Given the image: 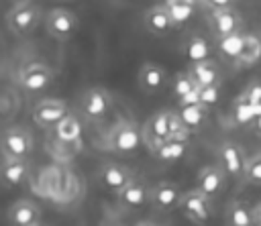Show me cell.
Masks as SVG:
<instances>
[{
  "mask_svg": "<svg viewBox=\"0 0 261 226\" xmlns=\"http://www.w3.org/2000/svg\"><path fill=\"white\" fill-rule=\"evenodd\" d=\"M12 4H18V2H29V0H10Z\"/></svg>",
  "mask_w": 261,
  "mask_h": 226,
  "instance_id": "74e56055",
  "label": "cell"
},
{
  "mask_svg": "<svg viewBox=\"0 0 261 226\" xmlns=\"http://www.w3.org/2000/svg\"><path fill=\"white\" fill-rule=\"evenodd\" d=\"M112 108V98L104 88H90L82 96V114L90 120H102Z\"/></svg>",
  "mask_w": 261,
  "mask_h": 226,
  "instance_id": "5bb4252c",
  "label": "cell"
},
{
  "mask_svg": "<svg viewBox=\"0 0 261 226\" xmlns=\"http://www.w3.org/2000/svg\"><path fill=\"white\" fill-rule=\"evenodd\" d=\"M220 100V83H214V86H204V88H198V102L202 106H206L208 110L214 108Z\"/></svg>",
  "mask_w": 261,
  "mask_h": 226,
  "instance_id": "4dcf8cb0",
  "label": "cell"
},
{
  "mask_svg": "<svg viewBox=\"0 0 261 226\" xmlns=\"http://www.w3.org/2000/svg\"><path fill=\"white\" fill-rule=\"evenodd\" d=\"M41 18L43 12L33 0L12 4V8L6 12V24L14 35H29L31 31L37 29Z\"/></svg>",
  "mask_w": 261,
  "mask_h": 226,
  "instance_id": "7a4b0ae2",
  "label": "cell"
},
{
  "mask_svg": "<svg viewBox=\"0 0 261 226\" xmlns=\"http://www.w3.org/2000/svg\"><path fill=\"white\" fill-rule=\"evenodd\" d=\"M31 175V163L29 159H12V157H2L0 163V181L8 187H18L27 183Z\"/></svg>",
  "mask_w": 261,
  "mask_h": 226,
  "instance_id": "ac0fdd59",
  "label": "cell"
},
{
  "mask_svg": "<svg viewBox=\"0 0 261 226\" xmlns=\"http://www.w3.org/2000/svg\"><path fill=\"white\" fill-rule=\"evenodd\" d=\"M67 114H71L69 106L61 98H43L33 106V120L43 130H51Z\"/></svg>",
  "mask_w": 261,
  "mask_h": 226,
  "instance_id": "8992f818",
  "label": "cell"
},
{
  "mask_svg": "<svg viewBox=\"0 0 261 226\" xmlns=\"http://www.w3.org/2000/svg\"><path fill=\"white\" fill-rule=\"evenodd\" d=\"M224 220L226 226H255V208H251L243 200H232L224 210Z\"/></svg>",
  "mask_w": 261,
  "mask_h": 226,
  "instance_id": "7402d4cb",
  "label": "cell"
},
{
  "mask_svg": "<svg viewBox=\"0 0 261 226\" xmlns=\"http://www.w3.org/2000/svg\"><path fill=\"white\" fill-rule=\"evenodd\" d=\"M41 218L43 212L33 200H16L6 212V220L10 226H41Z\"/></svg>",
  "mask_w": 261,
  "mask_h": 226,
  "instance_id": "9a60e30c",
  "label": "cell"
},
{
  "mask_svg": "<svg viewBox=\"0 0 261 226\" xmlns=\"http://www.w3.org/2000/svg\"><path fill=\"white\" fill-rule=\"evenodd\" d=\"M135 226H161V224H157V222H153V220H141V222H137Z\"/></svg>",
  "mask_w": 261,
  "mask_h": 226,
  "instance_id": "d590c367",
  "label": "cell"
},
{
  "mask_svg": "<svg viewBox=\"0 0 261 226\" xmlns=\"http://www.w3.org/2000/svg\"><path fill=\"white\" fill-rule=\"evenodd\" d=\"M96 177H98V183L112 191V193H118L126 183H130L135 179V171L126 165H120V163H114V161H106L98 167L96 171Z\"/></svg>",
  "mask_w": 261,
  "mask_h": 226,
  "instance_id": "9c48e42d",
  "label": "cell"
},
{
  "mask_svg": "<svg viewBox=\"0 0 261 226\" xmlns=\"http://www.w3.org/2000/svg\"><path fill=\"white\" fill-rule=\"evenodd\" d=\"M177 114L181 116L184 124L194 132V130H200L206 120H208V108L202 106V104H181Z\"/></svg>",
  "mask_w": 261,
  "mask_h": 226,
  "instance_id": "d4e9b609",
  "label": "cell"
},
{
  "mask_svg": "<svg viewBox=\"0 0 261 226\" xmlns=\"http://www.w3.org/2000/svg\"><path fill=\"white\" fill-rule=\"evenodd\" d=\"M137 81H139V88L145 94H159L167 86V71L163 69V65L147 61V63L141 65Z\"/></svg>",
  "mask_w": 261,
  "mask_h": 226,
  "instance_id": "d6986e66",
  "label": "cell"
},
{
  "mask_svg": "<svg viewBox=\"0 0 261 226\" xmlns=\"http://www.w3.org/2000/svg\"><path fill=\"white\" fill-rule=\"evenodd\" d=\"M188 147H190V140L186 138H167L155 151H151V155L161 163H177L179 159L186 157Z\"/></svg>",
  "mask_w": 261,
  "mask_h": 226,
  "instance_id": "603a6c76",
  "label": "cell"
},
{
  "mask_svg": "<svg viewBox=\"0 0 261 226\" xmlns=\"http://www.w3.org/2000/svg\"><path fill=\"white\" fill-rule=\"evenodd\" d=\"M239 106H249V108H257L261 106V79H253L245 86V90L239 96Z\"/></svg>",
  "mask_w": 261,
  "mask_h": 226,
  "instance_id": "f546056e",
  "label": "cell"
},
{
  "mask_svg": "<svg viewBox=\"0 0 261 226\" xmlns=\"http://www.w3.org/2000/svg\"><path fill=\"white\" fill-rule=\"evenodd\" d=\"M179 210L184 212V216L194 222V224H208L214 216V206H212V197H208L204 191H200L198 187L196 189H190V191H184L181 195V202H179Z\"/></svg>",
  "mask_w": 261,
  "mask_h": 226,
  "instance_id": "3957f363",
  "label": "cell"
},
{
  "mask_svg": "<svg viewBox=\"0 0 261 226\" xmlns=\"http://www.w3.org/2000/svg\"><path fill=\"white\" fill-rule=\"evenodd\" d=\"M251 130L261 136V106L255 108V114H253V118H251Z\"/></svg>",
  "mask_w": 261,
  "mask_h": 226,
  "instance_id": "836d02e7",
  "label": "cell"
},
{
  "mask_svg": "<svg viewBox=\"0 0 261 226\" xmlns=\"http://www.w3.org/2000/svg\"><path fill=\"white\" fill-rule=\"evenodd\" d=\"M143 20H145L147 31H149L151 35H155V37H163V35H167L171 29H175V24H173V20H171V16H169L165 4H155V6H151V8L145 12Z\"/></svg>",
  "mask_w": 261,
  "mask_h": 226,
  "instance_id": "ffe728a7",
  "label": "cell"
},
{
  "mask_svg": "<svg viewBox=\"0 0 261 226\" xmlns=\"http://www.w3.org/2000/svg\"><path fill=\"white\" fill-rule=\"evenodd\" d=\"M149 197H151V185H147L139 177H135L130 183H126L116 193L118 206L122 210H128V212H135V210H141L143 206H147L149 204Z\"/></svg>",
  "mask_w": 261,
  "mask_h": 226,
  "instance_id": "7c38bea8",
  "label": "cell"
},
{
  "mask_svg": "<svg viewBox=\"0 0 261 226\" xmlns=\"http://www.w3.org/2000/svg\"><path fill=\"white\" fill-rule=\"evenodd\" d=\"M188 73L192 75V79L198 88L220 83V69H218V63L214 59H204V61L190 63Z\"/></svg>",
  "mask_w": 261,
  "mask_h": 226,
  "instance_id": "44dd1931",
  "label": "cell"
},
{
  "mask_svg": "<svg viewBox=\"0 0 261 226\" xmlns=\"http://www.w3.org/2000/svg\"><path fill=\"white\" fill-rule=\"evenodd\" d=\"M247 161L249 157L245 155L243 147L232 143V140H224L218 147V163L220 167L226 171L228 177L245 183V171H247Z\"/></svg>",
  "mask_w": 261,
  "mask_h": 226,
  "instance_id": "52a82bcc",
  "label": "cell"
},
{
  "mask_svg": "<svg viewBox=\"0 0 261 226\" xmlns=\"http://www.w3.org/2000/svg\"><path fill=\"white\" fill-rule=\"evenodd\" d=\"M255 226H261V222H257V224H255Z\"/></svg>",
  "mask_w": 261,
  "mask_h": 226,
  "instance_id": "f35d334b",
  "label": "cell"
},
{
  "mask_svg": "<svg viewBox=\"0 0 261 226\" xmlns=\"http://www.w3.org/2000/svg\"><path fill=\"white\" fill-rule=\"evenodd\" d=\"M226 179H228V175H226V171L220 167V163H218V165H204V167L198 171L196 187H198L200 191H204L208 197L214 200L216 195L222 193V189H224V185H226Z\"/></svg>",
  "mask_w": 261,
  "mask_h": 226,
  "instance_id": "2e32d148",
  "label": "cell"
},
{
  "mask_svg": "<svg viewBox=\"0 0 261 226\" xmlns=\"http://www.w3.org/2000/svg\"><path fill=\"white\" fill-rule=\"evenodd\" d=\"M208 24H210L212 35H214L216 39H220V37H228V35L241 33V29H243V18H241V14L234 10V6H230V8H218V10H212V12H210Z\"/></svg>",
  "mask_w": 261,
  "mask_h": 226,
  "instance_id": "4fadbf2b",
  "label": "cell"
},
{
  "mask_svg": "<svg viewBox=\"0 0 261 226\" xmlns=\"http://www.w3.org/2000/svg\"><path fill=\"white\" fill-rule=\"evenodd\" d=\"M53 79H55L53 67L43 61H29L18 69V86L31 94L43 92L53 83Z\"/></svg>",
  "mask_w": 261,
  "mask_h": 226,
  "instance_id": "277c9868",
  "label": "cell"
},
{
  "mask_svg": "<svg viewBox=\"0 0 261 226\" xmlns=\"http://www.w3.org/2000/svg\"><path fill=\"white\" fill-rule=\"evenodd\" d=\"M49 136L59 147H80L82 140V124L73 114H67L63 120H59L51 130Z\"/></svg>",
  "mask_w": 261,
  "mask_h": 226,
  "instance_id": "e0dca14e",
  "label": "cell"
},
{
  "mask_svg": "<svg viewBox=\"0 0 261 226\" xmlns=\"http://www.w3.org/2000/svg\"><path fill=\"white\" fill-rule=\"evenodd\" d=\"M143 143V128L130 118H118L100 140V147L116 155H133Z\"/></svg>",
  "mask_w": 261,
  "mask_h": 226,
  "instance_id": "6da1fadb",
  "label": "cell"
},
{
  "mask_svg": "<svg viewBox=\"0 0 261 226\" xmlns=\"http://www.w3.org/2000/svg\"><path fill=\"white\" fill-rule=\"evenodd\" d=\"M169 118L171 110H159L143 124V143L149 151H155L163 140L169 138Z\"/></svg>",
  "mask_w": 261,
  "mask_h": 226,
  "instance_id": "30bf717a",
  "label": "cell"
},
{
  "mask_svg": "<svg viewBox=\"0 0 261 226\" xmlns=\"http://www.w3.org/2000/svg\"><path fill=\"white\" fill-rule=\"evenodd\" d=\"M33 134L24 126H10L0 134V153L2 157L29 159L33 153Z\"/></svg>",
  "mask_w": 261,
  "mask_h": 226,
  "instance_id": "5b68a950",
  "label": "cell"
},
{
  "mask_svg": "<svg viewBox=\"0 0 261 226\" xmlns=\"http://www.w3.org/2000/svg\"><path fill=\"white\" fill-rule=\"evenodd\" d=\"M245 183L261 185V153L249 157V161H247V171H245Z\"/></svg>",
  "mask_w": 261,
  "mask_h": 226,
  "instance_id": "1f68e13d",
  "label": "cell"
},
{
  "mask_svg": "<svg viewBox=\"0 0 261 226\" xmlns=\"http://www.w3.org/2000/svg\"><path fill=\"white\" fill-rule=\"evenodd\" d=\"M184 191L179 189L177 183L173 181H157L155 185H151V197H149V206L157 212H171L175 208H179Z\"/></svg>",
  "mask_w": 261,
  "mask_h": 226,
  "instance_id": "8fae6325",
  "label": "cell"
},
{
  "mask_svg": "<svg viewBox=\"0 0 261 226\" xmlns=\"http://www.w3.org/2000/svg\"><path fill=\"white\" fill-rule=\"evenodd\" d=\"M77 16L67 8H53L45 16V31L57 41H69L77 31Z\"/></svg>",
  "mask_w": 261,
  "mask_h": 226,
  "instance_id": "ba28073f",
  "label": "cell"
},
{
  "mask_svg": "<svg viewBox=\"0 0 261 226\" xmlns=\"http://www.w3.org/2000/svg\"><path fill=\"white\" fill-rule=\"evenodd\" d=\"M259 59H261V37L245 35L243 37V47H241V53H239L234 65L239 69H243V67H251L255 63H259Z\"/></svg>",
  "mask_w": 261,
  "mask_h": 226,
  "instance_id": "cb8c5ba5",
  "label": "cell"
},
{
  "mask_svg": "<svg viewBox=\"0 0 261 226\" xmlns=\"http://www.w3.org/2000/svg\"><path fill=\"white\" fill-rule=\"evenodd\" d=\"M100 226H124L118 218H114V216H106L102 222H100Z\"/></svg>",
  "mask_w": 261,
  "mask_h": 226,
  "instance_id": "e575fe53",
  "label": "cell"
},
{
  "mask_svg": "<svg viewBox=\"0 0 261 226\" xmlns=\"http://www.w3.org/2000/svg\"><path fill=\"white\" fill-rule=\"evenodd\" d=\"M196 90H198V86L194 83V79H192V75L188 73V69L181 71V73H177V75L173 77V81H171V92H173V96L177 98V102L186 100V98L192 96Z\"/></svg>",
  "mask_w": 261,
  "mask_h": 226,
  "instance_id": "f1b7e54d",
  "label": "cell"
},
{
  "mask_svg": "<svg viewBox=\"0 0 261 226\" xmlns=\"http://www.w3.org/2000/svg\"><path fill=\"white\" fill-rule=\"evenodd\" d=\"M184 53L188 57L190 63H196V61H204V59H210V53H212V47L210 43L200 37V35H194L186 41V47H184Z\"/></svg>",
  "mask_w": 261,
  "mask_h": 226,
  "instance_id": "4316f807",
  "label": "cell"
},
{
  "mask_svg": "<svg viewBox=\"0 0 261 226\" xmlns=\"http://www.w3.org/2000/svg\"><path fill=\"white\" fill-rule=\"evenodd\" d=\"M255 220H257V222H261V202L255 206Z\"/></svg>",
  "mask_w": 261,
  "mask_h": 226,
  "instance_id": "8d00e7d4",
  "label": "cell"
},
{
  "mask_svg": "<svg viewBox=\"0 0 261 226\" xmlns=\"http://www.w3.org/2000/svg\"><path fill=\"white\" fill-rule=\"evenodd\" d=\"M163 4H165L175 26L186 24L196 10V0H165Z\"/></svg>",
  "mask_w": 261,
  "mask_h": 226,
  "instance_id": "484cf974",
  "label": "cell"
},
{
  "mask_svg": "<svg viewBox=\"0 0 261 226\" xmlns=\"http://www.w3.org/2000/svg\"><path fill=\"white\" fill-rule=\"evenodd\" d=\"M204 6H208L210 10H218V8H230L234 6V0H202Z\"/></svg>",
  "mask_w": 261,
  "mask_h": 226,
  "instance_id": "d6a6232c",
  "label": "cell"
},
{
  "mask_svg": "<svg viewBox=\"0 0 261 226\" xmlns=\"http://www.w3.org/2000/svg\"><path fill=\"white\" fill-rule=\"evenodd\" d=\"M243 33H234V35H228V37H220L218 39V51L224 59L228 61H237L239 53H241V47H243Z\"/></svg>",
  "mask_w": 261,
  "mask_h": 226,
  "instance_id": "83f0119b",
  "label": "cell"
}]
</instances>
